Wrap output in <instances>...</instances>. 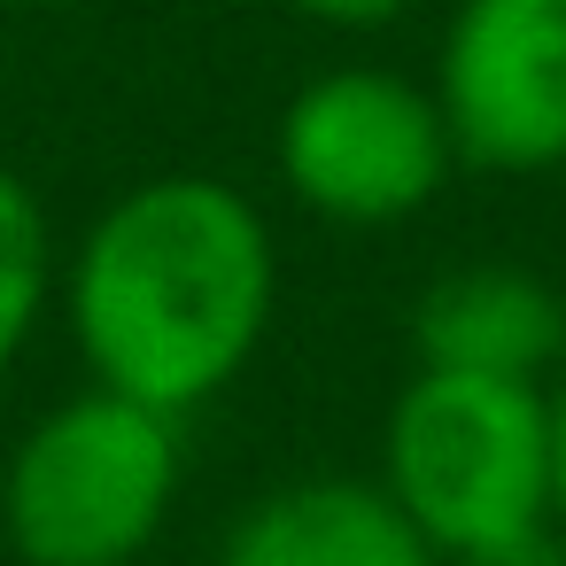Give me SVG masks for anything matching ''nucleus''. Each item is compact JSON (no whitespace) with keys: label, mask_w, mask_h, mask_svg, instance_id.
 Returning a JSON list of instances; mask_svg holds the SVG:
<instances>
[{"label":"nucleus","mask_w":566,"mask_h":566,"mask_svg":"<svg viewBox=\"0 0 566 566\" xmlns=\"http://www.w3.org/2000/svg\"><path fill=\"white\" fill-rule=\"evenodd\" d=\"M280 241L218 171H164L94 210L63 264V318L94 388L195 419L264 349Z\"/></svg>","instance_id":"nucleus-1"},{"label":"nucleus","mask_w":566,"mask_h":566,"mask_svg":"<svg viewBox=\"0 0 566 566\" xmlns=\"http://www.w3.org/2000/svg\"><path fill=\"white\" fill-rule=\"evenodd\" d=\"M373 481L442 566H551V380L411 365Z\"/></svg>","instance_id":"nucleus-2"},{"label":"nucleus","mask_w":566,"mask_h":566,"mask_svg":"<svg viewBox=\"0 0 566 566\" xmlns=\"http://www.w3.org/2000/svg\"><path fill=\"white\" fill-rule=\"evenodd\" d=\"M179 481V419L86 380L17 434L0 465V535L17 566H133L171 527Z\"/></svg>","instance_id":"nucleus-3"},{"label":"nucleus","mask_w":566,"mask_h":566,"mask_svg":"<svg viewBox=\"0 0 566 566\" xmlns=\"http://www.w3.org/2000/svg\"><path fill=\"white\" fill-rule=\"evenodd\" d=\"M272 164H280V187L311 218L380 233L419 218L450 187L458 148L434 109V86L380 63H334L287 94Z\"/></svg>","instance_id":"nucleus-4"},{"label":"nucleus","mask_w":566,"mask_h":566,"mask_svg":"<svg viewBox=\"0 0 566 566\" xmlns=\"http://www.w3.org/2000/svg\"><path fill=\"white\" fill-rule=\"evenodd\" d=\"M434 109L465 171H566V0H458L434 55Z\"/></svg>","instance_id":"nucleus-5"},{"label":"nucleus","mask_w":566,"mask_h":566,"mask_svg":"<svg viewBox=\"0 0 566 566\" xmlns=\"http://www.w3.org/2000/svg\"><path fill=\"white\" fill-rule=\"evenodd\" d=\"M411 357L427 373L551 380L566 365V295L527 264H458L411 303Z\"/></svg>","instance_id":"nucleus-6"},{"label":"nucleus","mask_w":566,"mask_h":566,"mask_svg":"<svg viewBox=\"0 0 566 566\" xmlns=\"http://www.w3.org/2000/svg\"><path fill=\"white\" fill-rule=\"evenodd\" d=\"M218 566H442L427 535L396 512L380 481L357 473H318L256 496L226 543Z\"/></svg>","instance_id":"nucleus-7"},{"label":"nucleus","mask_w":566,"mask_h":566,"mask_svg":"<svg viewBox=\"0 0 566 566\" xmlns=\"http://www.w3.org/2000/svg\"><path fill=\"white\" fill-rule=\"evenodd\" d=\"M63 272H55V226L48 202L32 195L24 171L0 164V380L17 373V357L32 349L48 303H55Z\"/></svg>","instance_id":"nucleus-8"},{"label":"nucleus","mask_w":566,"mask_h":566,"mask_svg":"<svg viewBox=\"0 0 566 566\" xmlns=\"http://www.w3.org/2000/svg\"><path fill=\"white\" fill-rule=\"evenodd\" d=\"M287 9L311 17V24H326V32H380L403 9H419V0H287Z\"/></svg>","instance_id":"nucleus-9"},{"label":"nucleus","mask_w":566,"mask_h":566,"mask_svg":"<svg viewBox=\"0 0 566 566\" xmlns=\"http://www.w3.org/2000/svg\"><path fill=\"white\" fill-rule=\"evenodd\" d=\"M551 527L566 543V365L551 373Z\"/></svg>","instance_id":"nucleus-10"},{"label":"nucleus","mask_w":566,"mask_h":566,"mask_svg":"<svg viewBox=\"0 0 566 566\" xmlns=\"http://www.w3.org/2000/svg\"><path fill=\"white\" fill-rule=\"evenodd\" d=\"M32 9H55V0H0V17H32Z\"/></svg>","instance_id":"nucleus-11"}]
</instances>
